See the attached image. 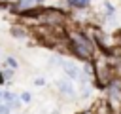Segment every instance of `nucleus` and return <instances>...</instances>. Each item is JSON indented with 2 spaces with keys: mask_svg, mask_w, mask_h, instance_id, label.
Returning a JSON list of instances; mask_svg holds the SVG:
<instances>
[{
  "mask_svg": "<svg viewBox=\"0 0 121 114\" xmlns=\"http://www.w3.org/2000/svg\"><path fill=\"white\" fill-rule=\"evenodd\" d=\"M68 42H70V48H72V51L78 55V57H81V59H95V44H93V40H89L83 32H78V30H74V32H70L68 34Z\"/></svg>",
  "mask_w": 121,
  "mask_h": 114,
  "instance_id": "1",
  "label": "nucleus"
},
{
  "mask_svg": "<svg viewBox=\"0 0 121 114\" xmlns=\"http://www.w3.org/2000/svg\"><path fill=\"white\" fill-rule=\"evenodd\" d=\"M95 76H96V80H98L102 86L110 84V82L113 80V65H112L106 57L96 59V61H95Z\"/></svg>",
  "mask_w": 121,
  "mask_h": 114,
  "instance_id": "2",
  "label": "nucleus"
},
{
  "mask_svg": "<svg viewBox=\"0 0 121 114\" xmlns=\"http://www.w3.org/2000/svg\"><path fill=\"white\" fill-rule=\"evenodd\" d=\"M38 19H40L45 27H57V25H60V23L66 21V15H64L60 10L49 8V10H42L40 15H38Z\"/></svg>",
  "mask_w": 121,
  "mask_h": 114,
  "instance_id": "3",
  "label": "nucleus"
},
{
  "mask_svg": "<svg viewBox=\"0 0 121 114\" xmlns=\"http://www.w3.org/2000/svg\"><path fill=\"white\" fill-rule=\"evenodd\" d=\"M91 32L95 34V40H96V44H98L102 49H106V51L113 49V46L117 44V40H115L113 36H108V34H104L102 30H96V28H93Z\"/></svg>",
  "mask_w": 121,
  "mask_h": 114,
  "instance_id": "4",
  "label": "nucleus"
},
{
  "mask_svg": "<svg viewBox=\"0 0 121 114\" xmlns=\"http://www.w3.org/2000/svg\"><path fill=\"white\" fill-rule=\"evenodd\" d=\"M60 65H62L64 72H66L70 78H81V76H83V74H81V70H79L74 63H70V61H64V59H62V61H60Z\"/></svg>",
  "mask_w": 121,
  "mask_h": 114,
  "instance_id": "5",
  "label": "nucleus"
},
{
  "mask_svg": "<svg viewBox=\"0 0 121 114\" xmlns=\"http://www.w3.org/2000/svg\"><path fill=\"white\" fill-rule=\"evenodd\" d=\"M57 87H59V91H60L64 97H68V99L74 97V86H72V82H68V80H59V82H57Z\"/></svg>",
  "mask_w": 121,
  "mask_h": 114,
  "instance_id": "6",
  "label": "nucleus"
},
{
  "mask_svg": "<svg viewBox=\"0 0 121 114\" xmlns=\"http://www.w3.org/2000/svg\"><path fill=\"white\" fill-rule=\"evenodd\" d=\"M2 97H4V101H6V104H8L9 108H17V106H19V101H17V97H15L11 91H6V93H2Z\"/></svg>",
  "mask_w": 121,
  "mask_h": 114,
  "instance_id": "7",
  "label": "nucleus"
},
{
  "mask_svg": "<svg viewBox=\"0 0 121 114\" xmlns=\"http://www.w3.org/2000/svg\"><path fill=\"white\" fill-rule=\"evenodd\" d=\"M42 0H21V4H19V10L25 13V11H30V10H34L38 4H40Z\"/></svg>",
  "mask_w": 121,
  "mask_h": 114,
  "instance_id": "8",
  "label": "nucleus"
},
{
  "mask_svg": "<svg viewBox=\"0 0 121 114\" xmlns=\"http://www.w3.org/2000/svg\"><path fill=\"white\" fill-rule=\"evenodd\" d=\"M9 32H11V36H15V38H25V36H26V28H25L23 25H13Z\"/></svg>",
  "mask_w": 121,
  "mask_h": 114,
  "instance_id": "9",
  "label": "nucleus"
},
{
  "mask_svg": "<svg viewBox=\"0 0 121 114\" xmlns=\"http://www.w3.org/2000/svg\"><path fill=\"white\" fill-rule=\"evenodd\" d=\"M68 4L72 8H85L89 4V0H68Z\"/></svg>",
  "mask_w": 121,
  "mask_h": 114,
  "instance_id": "10",
  "label": "nucleus"
},
{
  "mask_svg": "<svg viewBox=\"0 0 121 114\" xmlns=\"http://www.w3.org/2000/svg\"><path fill=\"white\" fill-rule=\"evenodd\" d=\"M6 65H9V70H15L17 68V61L13 57H6Z\"/></svg>",
  "mask_w": 121,
  "mask_h": 114,
  "instance_id": "11",
  "label": "nucleus"
},
{
  "mask_svg": "<svg viewBox=\"0 0 121 114\" xmlns=\"http://www.w3.org/2000/svg\"><path fill=\"white\" fill-rule=\"evenodd\" d=\"M0 74H2V78H4V80H11V78H13V70H9V68H6V70H4V72H0Z\"/></svg>",
  "mask_w": 121,
  "mask_h": 114,
  "instance_id": "12",
  "label": "nucleus"
},
{
  "mask_svg": "<svg viewBox=\"0 0 121 114\" xmlns=\"http://www.w3.org/2000/svg\"><path fill=\"white\" fill-rule=\"evenodd\" d=\"M21 101H25V103H30V93H28V91L21 93Z\"/></svg>",
  "mask_w": 121,
  "mask_h": 114,
  "instance_id": "13",
  "label": "nucleus"
},
{
  "mask_svg": "<svg viewBox=\"0 0 121 114\" xmlns=\"http://www.w3.org/2000/svg\"><path fill=\"white\" fill-rule=\"evenodd\" d=\"M34 84H36V86H43L45 82H43V78H36V80H34Z\"/></svg>",
  "mask_w": 121,
  "mask_h": 114,
  "instance_id": "14",
  "label": "nucleus"
},
{
  "mask_svg": "<svg viewBox=\"0 0 121 114\" xmlns=\"http://www.w3.org/2000/svg\"><path fill=\"white\" fill-rule=\"evenodd\" d=\"M106 13H113V8H112V4H106Z\"/></svg>",
  "mask_w": 121,
  "mask_h": 114,
  "instance_id": "15",
  "label": "nucleus"
},
{
  "mask_svg": "<svg viewBox=\"0 0 121 114\" xmlns=\"http://www.w3.org/2000/svg\"><path fill=\"white\" fill-rule=\"evenodd\" d=\"M115 40H117V42L121 44V30H119V34H117V38H115Z\"/></svg>",
  "mask_w": 121,
  "mask_h": 114,
  "instance_id": "16",
  "label": "nucleus"
},
{
  "mask_svg": "<svg viewBox=\"0 0 121 114\" xmlns=\"http://www.w3.org/2000/svg\"><path fill=\"white\" fill-rule=\"evenodd\" d=\"M81 114H93V112H91V110H89V112H81Z\"/></svg>",
  "mask_w": 121,
  "mask_h": 114,
  "instance_id": "17",
  "label": "nucleus"
},
{
  "mask_svg": "<svg viewBox=\"0 0 121 114\" xmlns=\"http://www.w3.org/2000/svg\"><path fill=\"white\" fill-rule=\"evenodd\" d=\"M0 97H2V93H0Z\"/></svg>",
  "mask_w": 121,
  "mask_h": 114,
  "instance_id": "18",
  "label": "nucleus"
}]
</instances>
